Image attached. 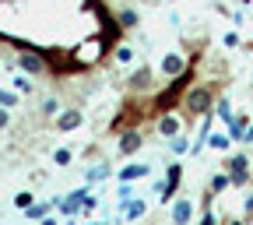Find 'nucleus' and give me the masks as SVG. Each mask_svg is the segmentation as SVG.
Listing matches in <instances>:
<instances>
[{
  "label": "nucleus",
  "mask_w": 253,
  "mask_h": 225,
  "mask_svg": "<svg viewBox=\"0 0 253 225\" xmlns=\"http://www.w3.org/2000/svg\"><path fill=\"white\" fill-rule=\"evenodd\" d=\"M214 88L211 85H194V88H186L183 91V99H179V109H183V116L194 123V120H201L204 113H211L214 109Z\"/></svg>",
  "instance_id": "1"
},
{
  "label": "nucleus",
  "mask_w": 253,
  "mask_h": 225,
  "mask_svg": "<svg viewBox=\"0 0 253 225\" xmlns=\"http://www.w3.org/2000/svg\"><path fill=\"white\" fill-rule=\"evenodd\" d=\"M221 169L232 173V186H236V190L250 186V180H253V173H250V151H239V155L225 158V162H221Z\"/></svg>",
  "instance_id": "2"
},
{
  "label": "nucleus",
  "mask_w": 253,
  "mask_h": 225,
  "mask_svg": "<svg viewBox=\"0 0 253 225\" xmlns=\"http://www.w3.org/2000/svg\"><path fill=\"white\" fill-rule=\"evenodd\" d=\"M179 183H183V166H179V162H172V166H169V173H166V180H162V183H155V194H158V201H162V204H169V201L176 197Z\"/></svg>",
  "instance_id": "3"
},
{
  "label": "nucleus",
  "mask_w": 253,
  "mask_h": 225,
  "mask_svg": "<svg viewBox=\"0 0 253 225\" xmlns=\"http://www.w3.org/2000/svg\"><path fill=\"white\" fill-rule=\"evenodd\" d=\"M18 67H21L25 74H49V56L25 49V53H18Z\"/></svg>",
  "instance_id": "4"
},
{
  "label": "nucleus",
  "mask_w": 253,
  "mask_h": 225,
  "mask_svg": "<svg viewBox=\"0 0 253 225\" xmlns=\"http://www.w3.org/2000/svg\"><path fill=\"white\" fill-rule=\"evenodd\" d=\"M183 123H190V120L169 109V113H162V116L155 120V131L162 134V137H176V134H183Z\"/></svg>",
  "instance_id": "5"
},
{
  "label": "nucleus",
  "mask_w": 253,
  "mask_h": 225,
  "mask_svg": "<svg viewBox=\"0 0 253 225\" xmlns=\"http://www.w3.org/2000/svg\"><path fill=\"white\" fill-rule=\"evenodd\" d=\"M84 197H88V186H81V190H71V197H63V201H60V211L67 215V218H78V215H84Z\"/></svg>",
  "instance_id": "6"
},
{
  "label": "nucleus",
  "mask_w": 253,
  "mask_h": 225,
  "mask_svg": "<svg viewBox=\"0 0 253 225\" xmlns=\"http://www.w3.org/2000/svg\"><path fill=\"white\" fill-rule=\"evenodd\" d=\"M141 144H144V137H141V131L137 127H126V131L120 134V155H134V151H141Z\"/></svg>",
  "instance_id": "7"
},
{
  "label": "nucleus",
  "mask_w": 253,
  "mask_h": 225,
  "mask_svg": "<svg viewBox=\"0 0 253 225\" xmlns=\"http://www.w3.org/2000/svg\"><path fill=\"white\" fill-rule=\"evenodd\" d=\"M126 85H130V91H151V88H155V74H151V67H144V63H141V67H137L130 78H126Z\"/></svg>",
  "instance_id": "8"
},
{
  "label": "nucleus",
  "mask_w": 253,
  "mask_h": 225,
  "mask_svg": "<svg viewBox=\"0 0 253 225\" xmlns=\"http://www.w3.org/2000/svg\"><path fill=\"white\" fill-rule=\"evenodd\" d=\"M81 123H84V113H81V109H63V113L56 116V131H60V134H71V131H78Z\"/></svg>",
  "instance_id": "9"
},
{
  "label": "nucleus",
  "mask_w": 253,
  "mask_h": 225,
  "mask_svg": "<svg viewBox=\"0 0 253 225\" xmlns=\"http://www.w3.org/2000/svg\"><path fill=\"white\" fill-rule=\"evenodd\" d=\"M186 67H190V63H186L179 53H166V56H162V63H158V71H162L166 78H179Z\"/></svg>",
  "instance_id": "10"
},
{
  "label": "nucleus",
  "mask_w": 253,
  "mask_h": 225,
  "mask_svg": "<svg viewBox=\"0 0 253 225\" xmlns=\"http://www.w3.org/2000/svg\"><path fill=\"white\" fill-rule=\"evenodd\" d=\"M169 218H172V222H186V218H194V197H179V201L172 204Z\"/></svg>",
  "instance_id": "11"
},
{
  "label": "nucleus",
  "mask_w": 253,
  "mask_h": 225,
  "mask_svg": "<svg viewBox=\"0 0 253 225\" xmlns=\"http://www.w3.org/2000/svg\"><path fill=\"white\" fill-rule=\"evenodd\" d=\"M246 127H250V113H239V116H232V123H229V134H232V141L246 144Z\"/></svg>",
  "instance_id": "12"
},
{
  "label": "nucleus",
  "mask_w": 253,
  "mask_h": 225,
  "mask_svg": "<svg viewBox=\"0 0 253 225\" xmlns=\"http://www.w3.org/2000/svg\"><path fill=\"white\" fill-rule=\"evenodd\" d=\"M120 211H123V218H144V215H148V204L126 197V201H120Z\"/></svg>",
  "instance_id": "13"
},
{
  "label": "nucleus",
  "mask_w": 253,
  "mask_h": 225,
  "mask_svg": "<svg viewBox=\"0 0 253 225\" xmlns=\"http://www.w3.org/2000/svg\"><path fill=\"white\" fill-rule=\"evenodd\" d=\"M190 148H194V141H190V134L183 131V134H176V137H169V151L172 155H186Z\"/></svg>",
  "instance_id": "14"
},
{
  "label": "nucleus",
  "mask_w": 253,
  "mask_h": 225,
  "mask_svg": "<svg viewBox=\"0 0 253 225\" xmlns=\"http://www.w3.org/2000/svg\"><path fill=\"white\" fill-rule=\"evenodd\" d=\"M144 176H151V166H126V169H120V180H126V183L144 180Z\"/></svg>",
  "instance_id": "15"
},
{
  "label": "nucleus",
  "mask_w": 253,
  "mask_h": 225,
  "mask_svg": "<svg viewBox=\"0 0 253 225\" xmlns=\"http://www.w3.org/2000/svg\"><path fill=\"white\" fill-rule=\"evenodd\" d=\"M229 144H232V134H221V131L208 134V148H214V151H229Z\"/></svg>",
  "instance_id": "16"
},
{
  "label": "nucleus",
  "mask_w": 253,
  "mask_h": 225,
  "mask_svg": "<svg viewBox=\"0 0 253 225\" xmlns=\"http://www.w3.org/2000/svg\"><path fill=\"white\" fill-rule=\"evenodd\" d=\"M214 116H218V120H221V123H225V127H229V123H232V102H229V99H225V95H221V99H218V102H214Z\"/></svg>",
  "instance_id": "17"
},
{
  "label": "nucleus",
  "mask_w": 253,
  "mask_h": 225,
  "mask_svg": "<svg viewBox=\"0 0 253 225\" xmlns=\"http://www.w3.org/2000/svg\"><path fill=\"white\" fill-rule=\"evenodd\" d=\"M113 173V166H106V162H99L95 169H88V183H99V180H106Z\"/></svg>",
  "instance_id": "18"
},
{
  "label": "nucleus",
  "mask_w": 253,
  "mask_h": 225,
  "mask_svg": "<svg viewBox=\"0 0 253 225\" xmlns=\"http://www.w3.org/2000/svg\"><path fill=\"white\" fill-rule=\"evenodd\" d=\"M71 158H74V148H56L53 151V162L56 166H71Z\"/></svg>",
  "instance_id": "19"
},
{
  "label": "nucleus",
  "mask_w": 253,
  "mask_h": 225,
  "mask_svg": "<svg viewBox=\"0 0 253 225\" xmlns=\"http://www.w3.org/2000/svg\"><path fill=\"white\" fill-rule=\"evenodd\" d=\"M120 25H123L126 32H130V28H137V25H141V18H137L134 11H120Z\"/></svg>",
  "instance_id": "20"
},
{
  "label": "nucleus",
  "mask_w": 253,
  "mask_h": 225,
  "mask_svg": "<svg viewBox=\"0 0 253 225\" xmlns=\"http://www.w3.org/2000/svg\"><path fill=\"white\" fill-rule=\"evenodd\" d=\"M130 60H134V49H130V46H120V43H116V63H130Z\"/></svg>",
  "instance_id": "21"
},
{
  "label": "nucleus",
  "mask_w": 253,
  "mask_h": 225,
  "mask_svg": "<svg viewBox=\"0 0 253 225\" xmlns=\"http://www.w3.org/2000/svg\"><path fill=\"white\" fill-rule=\"evenodd\" d=\"M0 106L14 109V106H18V95H14V91H7V88H0Z\"/></svg>",
  "instance_id": "22"
},
{
  "label": "nucleus",
  "mask_w": 253,
  "mask_h": 225,
  "mask_svg": "<svg viewBox=\"0 0 253 225\" xmlns=\"http://www.w3.org/2000/svg\"><path fill=\"white\" fill-rule=\"evenodd\" d=\"M42 113H46V116H60V102H56V99H46V102H42Z\"/></svg>",
  "instance_id": "23"
},
{
  "label": "nucleus",
  "mask_w": 253,
  "mask_h": 225,
  "mask_svg": "<svg viewBox=\"0 0 253 225\" xmlns=\"http://www.w3.org/2000/svg\"><path fill=\"white\" fill-rule=\"evenodd\" d=\"M14 91H21V95H32V81H25V78H14Z\"/></svg>",
  "instance_id": "24"
},
{
  "label": "nucleus",
  "mask_w": 253,
  "mask_h": 225,
  "mask_svg": "<svg viewBox=\"0 0 253 225\" xmlns=\"http://www.w3.org/2000/svg\"><path fill=\"white\" fill-rule=\"evenodd\" d=\"M14 204H18V208H28V204H32V194H28V190H21V194L14 197Z\"/></svg>",
  "instance_id": "25"
},
{
  "label": "nucleus",
  "mask_w": 253,
  "mask_h": 225,
  "mask_svg": "<svg viewBox=\"0 0 253 225\" xmlns=\"http://www.w3.org/2000/svg\"><path fill=\"white\" fill-rule=\"evenodd\" d=\"M7 123H11V113H7V106H4V109H0V131H4Z\"/></svg>",
  "instance_id": "26"
},
{
  "label": "nucleus",
  "mask_w": 253,
  "mask_h": 225,
  "mask_svg": "<svg viewBox=\"0 0 253 225\" xmlns=\"http://www.w3.org/2000/svg\"><path fill=\"white\" fill-rule=\"evenodd\" d=\"M221 43H225V46H239V36H236V32H229V36L221 39Z\"/></svg>",
  "instance_id": "27"
}]
</instances>
